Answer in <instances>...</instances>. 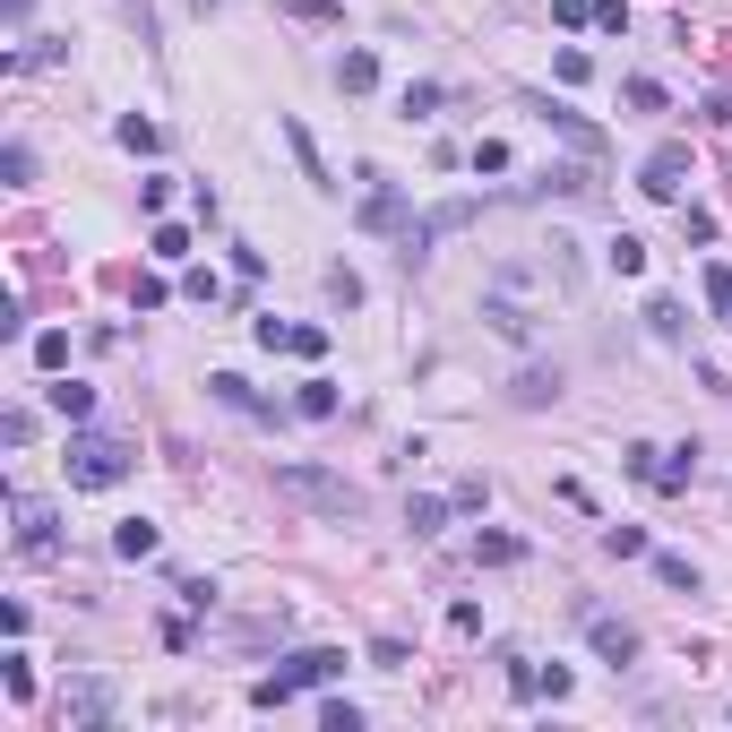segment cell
Wrapping results in <instances>:
<instances>
[{
	"instance_id": "obj_10",
	"label": "cell",
	"mask_w": 732,
	"mask_h": 732,
	"mask_svg": "<svg viewBox=\"0 0 732 732\" xmlns=\"http://www.w3.org/2000/svg\"><path fill=\"white\" fill-rule=\"evenodd\" d=\"M156 543H165V534L147 526V517H121V526H112V552H121V561H156Z\"/></svg>"
},
{
	"instance_id": "obj_34",
	"label": "cell",
	"mask_w": 732,
	"mask_h": 732,
	"mask_svg": "<svg viewBox=\"0 0 732 732\" xmlns=\"http://www.w3.org/2000/svg\"><path fill=\"white\" fill-rule=\"evenodd\" d=\"M552 18L561 27H595V0H552Z\"/></svg>"
},
{
	"instance_id": "obj_27",
	"label": "cell",
	"mask_w": 732,
	"mask_h": 732,
	"mask_svg": "<svg viewBox=\"0 0 732 732\" xmlns=\"http://www.w3.org/2000/svg\"><path fill=\"white\" fill-rule=\"evenodd\" d=\"M34 363L61 370V363H69V336H61V328H43V336H34Z\"/></svg>"
},
{
	"instance_id": "obj_21",
	"label": "cell",
	"mask_w": 732,
	"mask_h": 732,
	"mask_svg": "<svg viewBox=\"0 0 732 732\" xmlns=\"http://www.w3.org/2000/svg\"><path fill=\"white\" fill-rule=\"evenodd\" d=\"M474 561H492V568H508V561H517V534H474Z\"/></svg>"
},
{
	"instance_id": "obj_7",
	"label": "cell",
	"mask_w": 732,
	"mask_h": 732,
	"mask_svg": "<svg viewBox=\"0 0 732 732\" xmlns=\"http://www.w3.org/2000/svg\"><path fill=\"white\" fill-rule=\"evenodd\" d=\"M534 112H543V121H552V130H561L568 147H577V156H603V130H595V121H586V112H568V103H552V96L534 103Z\"/></svg>"
},
{
	"instance_id": "obj_3",
	"label": "cell",
	"mask_w": 732,
	"mask_h": 732,
	"mask_svg": "<svg viewBox=\"0 0 732 732\" xmlns=\"http://www.w3.org/2000/svg\"><path fill=\"white\" fill-rule=\"evenodd\" d=\"M328 681H345V655H336V646H301V655H285V664L267 672L250 699H259V706H285L294 690H328Z\"/></svg>"
},
{
	"instance_id": "obj_1",
	"label": "cell",
	"mask_w": 732,
	"mask_h": 732,
	"mask_svg": "<svg viewBox=\"0 0 732 732\" xmlns=\"http://www.w3.org/2000/svg\"><path fill=\"white\" fill-rule=\"evenodd\" d=\"M276 492L285 499H301V508H319V517H363V483H345V474H328V466H276Z\"/></svg>"
},
{
	"instance_id": "obj_29",
	"label": "cell",
	"mask_w": 732,
	"mask_h": 732,
	"mask_svg": "<svg viewBox=\"0 0 732 732\" xmlns=\"http://www.w3.org/2000/svg\"><path fill=\"white\" fill-rule=\"evenodd\" d=\"M655 577H664V586H681V595H690V586H699V568L681 561V552H664V561H655Z\"/></svg>"
},
{
	"instance_id": "obj_11",
	"label": "cell",
	"mask_w": 732,
	"mask_h": 732,
	"mask_svg": "<svg viewBox=\"0 0 732 732\" xmlns=\"http://www.w3.org/2000/svg\"><path fill=\"white\" fill-rule=\"evenodd\" d=\"M699 483V448H672V457H655V492H690Z\"/></svg>"
},
{
	"instance_id": "obj_25",
	"label": "cell",
	"mask_w": 732,
	"mask_h": 732,
	"mask_svg": "<svg viewBox=\"0 0 732 732\" xmlns=\"http://www.w3.org/2000/svg\"><path fill=\"white\" fill-rule=\"evenodd\" d=\"M319 732H363V706H345V699H328V706H319Z\"/></svg>"
},
{
	"instance_id": "obj_15",
	"label": "cell",
	"mask_w": 732,
	"mask_h": 732,
	"mask_svg": "<svg viewBox=\"0 0 732 732\" xmlns=\"http://www.w3.org/2000/svg\"><path fill=\"white\" fill-rule=\"evenodd\" d=\"M336 87H345V96H370V87H379V61H370V52H345V61H336Z\"/></svg>"
},
{
	"instance_id": "obj_5",
	"label": "cell",
	"mask_w": 732,
	"mask_h": 732,
	"mask_svg": "<svg viewBox=\"0 0 732 732\" xmlns=\"http://www.w3.org/2000/svg\"><path fill=\"white\" fill-rule=\"evenodd\" d=\"M9 517H18V552H34V561H52V552H61V526H52V508H43V499H9Z\"/></svg>"
},
{
	"instance_id": "obj_14",
	"label": "cell",
	"mask_w": 732,
	"mask_h": 732,
	"mask_svg": "<svg viewBox=\"0 0 732 732\" xmlns=\"http://www.w3.org/2000/svg\"><path fill=\"white\" fill-rule=\"evenodd\" d=\"M285 147L301 156V172H310V190H336V172L319 165V147H310V130H301V121H285Z\"/></svg>"
},
{
	"instance_id": "obj_32",
	"label": "cell",
	"mask_w": 732,
	"mask_h": 732,
	"mask_svg": "<svg viewBox=\"0 0 732 732\" xmlns=\"http://www.w3.org/2000/svg\"><path fill=\"white\" fill-rule=\"evenodd\" d=\"M328 294L345 301V310H354V301H363V276H354V267H328Z\"/></svg>"
},
{
	"instance_id": "obj_16",
	"label": "cell",
	"mask_w": 732,
	"mask_h": 732,
	"mask_svg": "<svg viewBox=\"0 0 732 732\" xmlns=\"http://www.w3.org/2000/svg\"><path fill=\"white\" fill-rule=\"evenodd\" d=\"M0 181H9V190H27V181H34V147H27V138L0 147Z\"/></svg>"
},
{
	"instance_id": "obj_13",
	"label": "cell",
	"mask_w": 732,
	"mask_h": 732,
	"mask_svg": "<svg viewBox=\"0 0 732 732\" xmlns=\"http://www.w3.org/2000/svg\"><path fill=\"white\" fill-rule=\"evenodd\" d=\"M483 319H492V328L508 336V345H526V336H534V319H526V310H517L508 294H492V301H483Z\"/></svg>"
},
{
	"instance_id": "obj_2",
	"label": "cell",
	"mask_w": 732,
	"mask_h": 732,
	"mask_svg": "<svg viewBox=\"0 0 732 732\" xmlns=\"http://www.w3.org/2000/svg\"><path fill=\"white\" fill-rule=\"evenodd\" d=\"M61 466H69V483H78V492H112V483L138 466V448H130V439H112V432H78Z\"/></svg>"
},
{
	"instance_id": "obj_23",
	"label": "cell",
	"mask_w": 732,
	"mask_h": 732,
	"mask_svg": "<svg viewBox=\"0 0 732 732\" xmlns=\"http://www.w3.org/2000/svg\"><path fill=\"white\" fill-rule=\"evenodd\" d=\"M121 147H130V156H156V121H147V112H130V121H121Z\"/></svg>"
},
{
	"instance_id": "obj_28",
	"label": "cell",
	"mask_w": 732,
	"mask_h": 732,
	"mask_svg": "<svg viewBox=\"0 0 732 732\" xmlns=\"http://www.w3.org/2000/svg\"><path fill=\"white\" fill-rule=\"evenodd\" d=\"M147 250H156V259H190V234H181V225H156V241H147Z\"/></svg>"
},
{
	"instance_id": "obj_20",
	"label": "cell",
	"mask_w": 732,
	"mask_h": 732,
	"mask_svg": "<svg viewBox=\"0 0 732 732\" xmlns=\"http://www.w3.org/2000/svg\"><path fill=\"white\" fill-rule=\"evenodd\" d=\"M561 397V370H526V379H517V405H552Z\"/></svg>"
},
{
	"instance_id": "obj_6",
	"label": "cell",
	"mask_w": 732,
	"mask_h": 732,
	"mask_svg": "<svg viewBox=\"0 0 732 732\" xmlns=\"http://www.w3.org/2000/svg\"><path fill=\"white\" fill-rule=\"evenodd\" d=\"M681 172H690V147H655L646 172H637V190H646V199H681Z\"/></svg>"
},
{
	"instance_id": "obj_31",
	"label": "cell",
	"mask_w": 732,
	"mask_h": 732,
	"mask_svg": "<svg viewBox=\"0 0 732 732\" xmlns=\"http://www.w3.org/2000/svg\"><path fill=\"white\" fill-rule=\"evenodd\" d=\"M595 27L603 34H630V0H595Z\"/></svg>"
},
{
	"instance_id": "obj_8",
	"label": "cell",
	"mask_w": 732,
	"mask_h": 732,
	"mask_svg": "<svg viewBox=\"0 0 732 732\" xmlns=\"http://www.w3.org/2000/svg\"><path fill=\"white\" fill-rule=\"evenodd\" d=\"M586 637H595L603 664H630V655H637V630H630V621H612V612H586Z\"/></svg>"
},
{
	"instance_id": "obj_36",
	"label": "cell",
	"mask_w": 732,
	"mask_h": 732,
	"mask_svg": "<svg viewBox=\"0 0 732 732\" xmlns=\"http://www.w3.org/2000/svg\"><path fill=\"white\" fill-rule=\"evenodd\" d=\"M27 9H34V0H9V18H27Z\"/></svg>"
},
{
	"instance_id": "obj_30",
	"label": "cell",
	"mask_w": 732,
	"mask_h": 732,
	"mask_svg": "<svg viewBox=\"0 0 732 732\" xmlns=\"http://www.w3.org/2000/svg\"><path fill=\"white\" fill-rule=\"evenodd\" d=\"M612 267H621V276H637V267H646V241L621 234V241H612Z\"/></svg>"
},
{
	"instance_id": "obj_4",
	"label": "cell",
	"mask_w": 732,
	"mask_h": 732,
	"mask_svg": "<svg viewBox=\"0 0 732 732\" xmlns=\"http://www.w3.org/2000/svg\"><path fill=\"white\" fill-rule=\"evenodd\" d=\"M112 724V690L103 681H69L61 690V732H103Z\"/></svg>"
},
{
	"instance_id": "obj_17",
	"label": "cell",
	"mask_w": 732,
	"mask_h": 732,
	"mask_svg": "<svg viewBox=\"0 0 732 732\" xmlns=\"http://www.w3.org/2000/svg\"><path fill=\"white\" fill-rule=\"evenodd\" d=\"M603 552L612 561H646V526H603Z\"/></svg>"
},
{
	"instance_id": "obj_26",
	"label": "cell",
	"mask_w": 732,
	"mask_h": 732,
	"mask_svg": "<svg viewBox=\"0 0 732 732\" xmlns=\"http://www.w3.org/2000/svg\"><path fill=\"white\" fill-rule=\"evenodd\" d=\"M0 439H9V448H27V439H34V414H27V405H9V414H0Z\"/></svg>"
},
{
	"instance_id": "obj_22",
	"label": "cell",
	"mask_w": 732,
	"mask_h": 732,
	"mask_svg": "<svg viewBox=\"0 0 732 732\" xmlns=\"http://www.w3.org/2000/svg\"><path fill=\"white\" fill-rule=\"evenodd\" d=\"M405 526H414V534H439V526H448V499H414V508H405Z\"/></svg>"
},
{
	"instance_id": "obj_12",
	"label": "cell",
	"mask_w": 732,
	"mask_h": 732,
	"mask_svg": "<svg viewBox=\"0 0 732 732\" xmlns=\"http://www.w3.org/2000/svg\"><path fill=\"white\" fill-rule=\"evenodd\" d=\"M43 397H52V414H61V423H87V414H96V388H78V379H52Z\"/></svg>"
},
{
	"instance_id": "obj_9",
	"label": "cell",
	"mask_w": 732,
	"mask_h": 732,
	"mask_svg": "<svg viewBox=\"0 0 732 732\" xmlns=\"http://www.w3.org/2000/svg\"><path fill=\"white\" fill-rule=\"evenodd\" d=\"M207 388H216V397L234 405V414H259V423H276V405H267L259 388H250V379H241V370H216V379H207Z\"/></svg>"
},
{
	"instance_id": "obj_35",
	"label": "cell",
	"mask_w": 732,
	"mask_h": 732,
	"mask_svg": "<svg viewBox=\"0 0 732 732\" xmlns=\"http://www.w3.org/2000/svg\"><path fill=\"white\" fill-rule=\"evenodd\" d=\"M706 301H715V310H732V267H706Z\"/></svg>"
},
{
	"instance_id": "obj_19",
	"label": "cell",
	"mask_w": 732,
	"mask_h": 732,
	"mask_svg": "<svg viewBox=\"0 0 732 732\" xmlns=\"http://www.w3.org/2000/svg\"><path fill=\"white\" fill-rule=\"evenodd\" d=\"M423 225H432V241H439V234H466V225H474V199H448V207H432Z\"/></svg>"
},
{
	"instance_id": "obj_24",
	"label": "cell",
	"mask_w": 732,
	"mask_h": 732,
	"mask_svg": "<svg viewBox=\"0 0 732 732\" xmlns=\"http://www.w3.org/2000/svg\"><path fill=\"white\" fill-rule=\"evenodd\" d=\"M0 681H9V699H18V706L34 699V664H27V655H9V664H0Z\"/></svg>"
},
{
	"instance_id": "obj_18",
	"label": "cell",
	"mask_w": 732,
	"mask_h": 732,
	"mask_svg": "<svg viewBox=\"0 0 732 732\" xmlns=\"http://www.w3.org/2000/svg\"><path fill=\"white\" fill-rule=\"evenodd\" d=\"M301 414H310V423H328V414H336V379H301Z\"/></svg>"
},
{
	"instance_id": "obj_33",
	"label": "cell",
	"mask_w": 732,
	"mask_h": 732,
	"mask_svg": "<svg viewBox=\"0 0 732 732\" xmlns=\"http://www.w3.org/2000/svg\"><path fill=\"white\" fill-rule=\"evenodd\" d=\"M267 345V354H294V328H285V319H259V328H250Z\"/></svg>"
}]
</instances>
